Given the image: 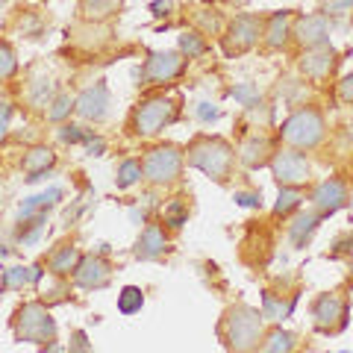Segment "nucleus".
Segmentation results:
<instances>
[{"instance_id": "9d476101", "label": "nucleus", "mask_w": 353, "mask_h": 353, "mask_svg": "<svg viewBox=\"0 0 353 353\" xmlns=\"http://www.w3.org/2000/svg\"><path fill=\"white\" fill-rule=\"evenodd\" d=\"M312 318L321 333H339L347 327V303L339 294H321L312 303Z\"/></svg>"}, {"instance_id": "5701e85b", "label": "nucleus", "mask_w": 353, "mask_h": 353, "mask_svg": "<svg viewBox=\"0 0 353 353\" xmlns=\"http://www.w3.org/2000/svg\"><path fill=\"white\" fill-rule=\"evenodd\" d=\"M44 218H48V212H36V215L21 218V224H18V245L21 248H32L41 239V233H44Z\"/></svg>"}, {"instance_id": "9b49d317", "label": "nucleus", "mask_w": 353, "mask_h": 353, "mask_svg": "<svg viewBox=\"0 0 353 353\" xmlns=\"http://www.w3.org/2000/svg\"><path fill=\"white\" fill-rule=\"evenodd\" d=\"M112 280V265H109L103 256H83L80 265L74 268V283L80 285V289H103Z\"/></svg>"}, {"instance_id": "2eb2a0df", "label": "nucleus", "mask_w": 353, "mask_h": 353, "mask_svg": "<svg viewBox=\"0 0 353 353\" xmlns=\"http://www.w3.org/2000/svg\"><path fill=\"white\" fill-rule=\"evenodd\" d=\"M292 36L297 39L301 48H321L330 41V21L327 15H306L294 21Z\"/></svg>"}, {"instance_id": "8fccbe9b", "label": "nucleus", "mask_w": 353, "mask_h": 353, "mask_svg": "<svg viewBox=\"0 0 353 353\" xmlns=\"http://www.w3.org/2000/svg\"><path fill=\"white\" fill-rule=\"evenodd\" d=\"M3 3H6V0H0V6H3Z\"/></svg>"}, {"instance_id": "473e14b6", "label": "nucleus", "mask_w": 353, "mask_h": 353, "mask_svg": "<svg viewBox=\"0 0 353 353\" xmlns=\"http://www.w3.org/2000/svg\"><path fill=\"white\" fill-rule=\"evenodd\" d=\"M59 139L65 141V145H85L88 139H94V132H92V130L77 127V124H62V130H59Z\"/></svg>"}, {"instance_id": "7c9ffc66", "label": "nucleus", "mask_w": 353, "mask_h": 353, "mask_svg": "<svg viewBox=\"0 0 353 353\" xmlns=\"http://www.w3.org/2000/svg\"><path fill=\"white\" fill-rule=\"evenodd\" d=\"M162 221H165L168 227L180 230V227L185 224V221H189V206H185V203L180 201V197H176V201H171L168 206L162 209Z\"/></svg>"}, {"instance_id": "bb28decb", "label": "nucleus", "mask_w": 353, "mask_h": 353, "mask_svg": "<svg viewBox=\"0 0 353 353\" xmlns=\"http://www.w3.org/2000/svg\"><path fill=\"white\" fill-rule=\"evenodd\" d=\"M141 176H145L141 162L139 159H124L118 165V171H115V185H118V189H130V185H136Z\"/></svg>"}, {"instance_id": "79ce46f5", "label": "nucleus", "mask_w": 353, "mask_h": 353, "mask_svg": "<svg viewBox=\"0 0 353 353\" xmlns=\"http://www.w3.org/2000/svg\"><path fill=\"white\" fill-rule=\"evenodd\" d=\"M9 121H12V106H9V103H0V139L6 136Z\"/></svg>"}, {"instance_id": "09e8293b", "label": "nucleus", "mask_w": 353, "mask_h": 353, "mask_svg": "<svg viewBox=\"0 0 353 353\" xmlns=\"http://www.w3.org/2000/svg\"><path fill=\"white\" fill-rule=\"evenodd\" d=\"M350 130H353V118H350Z\"/></svg>"}, {"instance_id": "58836bf2", "label": "nucleus", "mask_w": 353, "mask_h": 353, "mask_svg": "<svg viewBox=\"0 0 353 353\" xmlns=\"http://www.w3.org/2000/svg\"><path fill=\"white\" fill-rule=\"evenodd\" d=\"M236 203L245 206V209H259L262 206V197L256 192H236Z\"/></svg>"}, {"instance_id": "c756f323", "label": "nucleus", "mask_w": 353, "mask_h": 353, "mask_svg": "<svg viewBox=\"0 0 353 353\" xmlns=\"http://www.w3.org/2000/svg\"><path fill=\"white\" fill-rule=\"evenodd\" d=\"M30 103L32 109H48L53 103V83L50 80H36L30 85Z\"/></svg>"}, {"instance_id": "e433bc0d", "label": "nucleus", "mask_w": 353, "mask_h": 353, "mask_svg": "<svg viewBox=\"0 0 353 353\" xmlns=\"http://www.w3.org/2000/svg\"><path fill=\"white\" fill-rule=\"evenodd\" d=\"M230 94H233L241 106H256V103H259V92H256V85H253V83H241V85H236Z\"/></svg>"}, {"instance_id": "412c9836", "label": "nucleus", "mask_w": 353, "mask_h": 353, "mask_svg": "<svg viewBox=\"0 0 353 353\" xmlns=\"http://www.w3.org/2000/svg\"><path fill=\"white\" fill-rule=\"evenodd\" d=\"M318 224H321V215L315 212H306V215H297L294 224H289V239L294 248H306V241L312 239V233L318 230Z\"/></svg>"}, {"instance_id": "393cba45", "label": "nucleus", "mask_w": 353, "mask_h": 353, "mask_svg": "<svg viewBox=\"0 0 353 353\" xmlns=\"http://www.w3.org/2000/svg\"><path fill=\"white\" fill-rule=\"evenodd\" d=\"M303 203V192L297 185H280V197L274 203V215H292L294 209H301Z\"/></svg>"}, {"instance_id": "dca6fc26", "label": "nucleus", "mask_w": 353, "mask_h": 353, "mask_svg": "<svg viewBox=\"0 0 353 353\" xmlns=\"http://www.w3.org/2000/svg\"><path fill=\"white\" fill-rule=\"evenodd\" d=\"M165 250H168V236H165L162 227L150 224V227L141 230V236L136 241V250L132 253H136V259H141V262H153V259H159Z\"/></svg>"}, {"instance_id": "0eeeda50", "label": "nucleus", "mask_w": 353, "mask_h": 353, "mask_svg": "<svg viewBox=\"0 0 353 353\" xmlns=\"http://www.w3.org/2000/svg\"><path fill=\"white\" fill-rule=\"evenodd\" d=\"M265 32V18L259 15H239L224 32V53L227 57H239V53L250 50L253 44L262 39Z\"/></svg>"}, {"instance_id": "f8f14e48", "label": "nucleus", "mask_w": 353, "mask_h": 353, "mask_svg": "<svg viewBox=\"0 0 353 353\" xmlns=\"http://www.w3.org/2000/svg\"><path fill=\"white\" fill-rule=\"evenodd\" d=\"M74 112L83 121H103L109 115V88L106 83H94L80 92L74 103Z\"/></svg>"}, {"instance_id": "de8ad7c7", "label": "nucleus", "mask_w": 353, "mask_h": 353, "mask_svg": "<svg viewBox=\"0 0 353 353\" xmlns=\"http://www.w3.org/2000/svg\"><path fill=\"white\" fill-rule=\"evenodd\" d=\"M233 3H239V6H245V3H250V0H233Z\"/></svg>"}, {"instance_id": "6e6552de", "label": "nucleus", "mask_w": 353, "mask_h": 353, "mask_svg": "<svg viewBox=\"0 0 353 353\" xmlns=\"http://www.w3.org/2000/svg\"><path fill=\"white\" fill-rule=\"evenodd\" d=\"M185 71V59L180 57L176 50H159V53H150V59L145 62L141 68V85H165L176 80Z\"/></svg>"}, {"instance_id": "423d86ee", "label": "nucleus", "mask_w": 353, "mask_h": 353, "mask_svg": "<svg viewBox=\"0 0 353 353\" xmlns=\"http://www.w3.org/2000/svg\"><path fill=\"white\" fill-rule=\"evenodd\" d=\"M183 162H185V157H183V150L176 145L153 148V150H148L145 162H141V168H145V180L153 183V185H168V183H174L176 176H180Z\"/></svg>"}, {"instance_id": "7ed1b4c3", "label": "nucleus", "mask_w": 353, "mask_h": 353, "mask_svg": "<svg viewBox=\"0 0 353 353\" xmlns=\"http://www.w3.org/2000/svg\"><path fill=\"white\" fill-rule=\"evenodd\" d=\"M324 115L318 109L306 106V109H297L294 115H289L280 127V139L285 141L289 148L294 150H312L324 141Z\"/></svg>"}, {"instance_id": "6ab92c4d", "label": "nucleus", "mask_w": 353, "mask_h": 353, "mask_svg": "<svg viewBox=\"0 0 353 353\" xmlns=\"http://www.w3.org/2000/svg\"><path fill=\"white\" fill-rule=\"evenodd\" d=\"M292 36V12H277L265 21V44L271 50H280Z\"/></svg>"}, {"instance_id": "a18cd8bd", "label": "nucleus", "mask_w": 353, "mask_h": 353, "mask_svg": "<svg viewBox=\"0 0 353 353\" xmlns=\"http://www.w3.org/2000/svg\"><path fill=\"white\" fill-rule=\"evenodd\" d=\"M74 350H92V345H88V341H85V333H83V330H77V333H74V345H71Z\"/></svg>"}, {"instance_id": "c03bdc74", "label": "nucleus", "mask_w": 353, "mask_h": 353, "mask_svg": "<svg viewBox=\"0 0 353 353\" xmlns=\"http://www.w3.org/2000/svg\"><path fill=\"white\" fill-rule=\"evenodd\" d=\"M85 148H88V153H92V157H101V153L106 150L103 139H97V136H94V139H88V141H85Z\"/></svg>"}, {"instance_id": "37998d69", "label": "nucleus", "mask_w": 353, "mask_h": 353, "mask_svg": "<svg viewBox=\"0 0 353 353\" xmlns=\"http://www.w3.org/2000/svg\"><path fill=\"white\" fill-rule=\"evenodd\" d=\"M171 9H174V3H171V0H157V3H150V12L157 15V18L171 15Z\"/></svg>"}, {"instance_id": "ea45409f", "label": "nucleus", "mask_w": 353, "mask_h": 353, "mask_svg": "<svg viewBox=\"0 0 353 353\" xmlns=\"http://www.w3.org/2000/svg\"><path fill=\"white\" fill-rule=\"evenodd\" d=\"M197 118H201L203 124H212V121H218V109L212 103H197Z\"/></svg>"}, {"instance_id": "b1692460", "label": "nucleus", "mask_w": 353, "mask_h": 353, "mask_svg": "<svg viewBox=\"0 0 353 353\" xmlns=\"http://www.w3.org/2000/svg\"><path fill=\"white\" fill-rule=\"evenodd\" d=\"M41 280V265H30V268H6L3 271V289H24L30 283Z\"/></svg>"}, {"instance_id": "a211bd4d", "label": "nucleus", "mask_w": 353, "mask_h": 353, "mask_svg": "<svg viewBox=\"0 0 353 353\" xmlns=\"http://www.w3.org/2000/svg\"><path fill=\"white\" fill-rule=\"evenodd\" d=\"M53 162H57V153H53L50 148H32L24 153V171H27V183H39L48 176V168H53Z\"/></svg>"}, {"instance_id": "49530a36", "label": "nucleus", "mask_w": 353, "mask_h": 353, "mask_svg": "<svg viewBox=\"0 0 353 353\" xmlns=\"http://www.w3.org/2000/svg\"><path fill=\"white\" fill-rule=\"evenodd\" d=\"M0 256H9V248L3 245V236H0Z\"/></svg>"}, {"instance_id": "4be33fe9", "label": "nucleus", "mask_w": 353, "mask_h": 353, "mask_svg": "<svg viewBox=\"0 0 353 353\" xmlns=\"http://www.w3.org/2000/svg\"><path fill=\"white\" fill-rule=\"evenodd\" d=\"M62 189L59 185H50L48 192H41V194H32V197H27L24 203H21V218H27V215H36V212H48V209L57 203V201H62Z\"/></svg>"}, {"instance_id": "4c0bfd02", "label": "nucleus", "mask_w": 353, "mask_h": 353, "mask_svg": "<svg viewBox=\"0 0 353 353\" xmlns=\"http://www.w3.org/2000/svg\"><path fill=\"white\" fill-rule=\"evenodd\" d=\"M350 9H353V0H324L327 15H347Z\"/></svg>"}, {"instance_id": "f03ea898", "label": "nucleus", "mask_w": 353, "mask_h": 353, "mask_svg": "<svg viewBox=\"0 0 353 353\" xmlns=\"http://www.w3.org/2000/svg\"><path fill=\"white\" fill-rule=\"evenodd\" d=\"M262 312L245 303L230 306L221 321V341L230 350H256L262 345Z\"/></svg>"}, {"instance_id": "f257e3e1", "label": "nucleus", "mask_w": 353, "mask_h": 353, "mask_svg": "<svg viewBox=\"0 0 353 353\" xmlns=\"http://www.w3.org/2000/svg\"><path fill=\"white\" fill-rule=\"evenodd\" d=\"M185 162L192 168L203 171L209 180L215 183H227L230 174H233V165H236V150L227 145L224 139H215V136H197L189 153H185Z\"/></svg>"}, {"instance_id": "ddd939ff", "label": "nucleus", "mask_w": 353, "mask_h": 353, "mask_svg": "<svg viewBox=\"0 0 353 353\" xmlns=\"http://www.w3.org/2000/svg\"><path fill=\"white\" fill-rule=\"evenodd\" d=\"M312 206L318 209L321 215H336L339 209H345L347 206V185L341 183V180H324V183H318L315 189H312Z\"/></svg>"}, {"instance_id": "72a5a7b5", "label": "nucleus", "mask_w": 353, "mask_h": 353, "mask_svg": "<svg viewBox=\"0 0 353 353\" xmlns=\"http://www.w3.org/2000/svg\"><path fill=\"white\" fill-rule=\"evenodd\" d=\"M180 50L189 59H197V57H203L206 53V41L197 36V32H185V36H180Z\"/></svg>"}, {"instance_id": "a878e982", "label": "nucleus", "mask_w": 353, "mask_h": 353, "mask_svg": "<svg viewBox=\"0 0 353 353\" xmlns=\"http://www.w3.org/2000/svg\"><path fill=\"white\" fill-rule=\"evenodd\" d=\"M294 309V301L292 303H283L280 297H274L271 292L262 294V318L265 321H283V318H289Z\"/></svg>"}, {"instance_id": "39448f33", "label": "nucleus", "mask_w": 353, "mask_h": 353, "mask_svg": "<svg viewBox=\"0 0 353 353\" xmlns=\"http://www.w3.org/2000/svg\"><path fill=\"white\" fill-rule=\"evenodd\" d=\"M176 115H180V109H176L174 101L168 97H148V101H141L136 109H132V132L136 136H157L162 132L168 124H174Z\"/></svg>"}, {"instance_id": "a19ab883", "label": "nucleus", "mask_w": 353, "mask_h": 353, "mask_svg": "<svg viewBox=\"0 0 353 353\" xmlns=\"http://www.w3.org/2000/svg\"><path fill=\"white\" fill-rule=\"evenodd\" d=\"M339 97H341L345 103H353V74H347L345 80L339 83Z\"/></svg>"}, {"instance_id": "4468645a", "label": "nucleus", "mask_w": 353, "mask_h": 353, "mask_svg": "<svg viewBox=\"0 0 353 353\" xmlns=\"http://www.w3.org/2000/svg\"><path fill=\"white\" fill-rule=\"evenodd\" d=\"M336 68V50L330 44H321V48H306V53L301 57V71L315 83H324Z\"/></svg>"}, {"instance_id": "c9c22d12", "label": "nucleus", "mask_w": 353, "mask_h": 353, "mask_svg": "<svg viewBox=\"0 0 353 353\" xmlns=\"http://www.w3.org/2000/svg\"><path fill=\"white\" fill-rule=\"evenodd\" d=\"M118 3H121V0H85L83 9H85L88 18H106V15L115 12Z\"/></svg>"}, {"instance_id": "c85d7f7f", "label": "nucleus", "mask_w": 353, "mask_h": 353, "mask_svg": "<svg viewBox=\"0 0 353 353\" xmlns=\"http://www.w3.org/2000/svg\"><path fill=\"white\" fill-rule=\"evenodd\" d=\"M259 350L265 353H280V350H294V336L292 333H285V330H271L268 339H262V345Z\"/></svg>"}, {"instance_id": "f3484780", "label": "nucleus", "mask_w": 353, "mask_h": 353, "mask_svg": "<svg viewBox=\"0 0 353 353\" xmlns=\"http://www.w3.org/2000/svg\"><path fill=\"white\" fill-rule=\"evenodd\" d=\"M239 159H241V165H248V168H262V165H271V159H274L271 139H265V136L245 139V141H241V148H239Z\"/></svg>"}, {"instance_id": "20e7f679", "label": "nucleus", "mask_w": 353, "mask_h": 353, "mask_svg": "<svg viewBox=\"0 0 353 353\" xmlns=\"http://www.w3.org/2000/svg\"><path fill=\"white\" fill-rule=\"evenodd\" d=\"M15 339L30 341V345H50L57 339V321L50 309L39 301L21 306L15 312Z\"/></svg>"}, {"instance_id": "aec40b11", "label": "nucleus", "mask_w": 353, "mask_h": 353, "mask_svg": "<svg viewBox=\"0 0 353 353\" xmlns=\"http://www.w3.org/2000/svg\"><path fill=\"white\" fill-rule=\"evenodd\" d=\"M80 250H77L74 245H62L59 250H53L50 253V259H48V268L57 274V277H68V274L80 265Z\"/></svg>"}, {"instance_id": "cd10ccee", "label": "nucleus", "mask_w": 353, "mask_h": 353, "mask_svg": "<svg viewBox=\"0 0 353 353\" xmlns=\"http://www.w3.org/2000/svg\"><path fill=\"white\" fill-rule=\"evenodd\" d=\"M141 306H145V294L136 285H124V289L118 292V312L121 315H136L141 312Z\"/></svg>"}, {"instance_id": "2f4dec72", "label": "nucleus", "mask_w": 353, "mask_h": 353, "mask_svg": "<svg viewBox=\"0 0 353 353\" xmlns=\"http://www.w3.org/2000/svg\"><path fill=\"white\" fill-rule=\"evenodd\" d=\"M74 103H77V101H71V94L53 97V103H50V109H48V121H53V124H62V121L71 115Z\"/></svg>"}, {"instance_id": "1a4fd4ad", "label": "nucleus", "mask_w": 353, "mask_h": 353, "mask_svg": "<svg viewBox=\"0 0 353 353\" xmlns=\"http://www.w3.org/2000/svg\"><path fill=\"white\" fill-rule=\"evenodd\" d=\"M271 174H274V180H277L280 185H306L309 183V162L301 150H280V153H274V159H271Z\"/></svg>"}, {"instance_id": "f704fd0d", "label": "nucleus", "mask_w": 353, "mask_h": 353, "mask_svg": "<svg viewBox=\"0 0 353 353\" xmlns=\"http://www.w3.org/2000/svg\"><path fill=\"white\" fill-rule=\"evenodd\" d=\"M18 71V59H15V50L9 48L6 41H0V80H9Z\"/></svg>"}]
</instances>
